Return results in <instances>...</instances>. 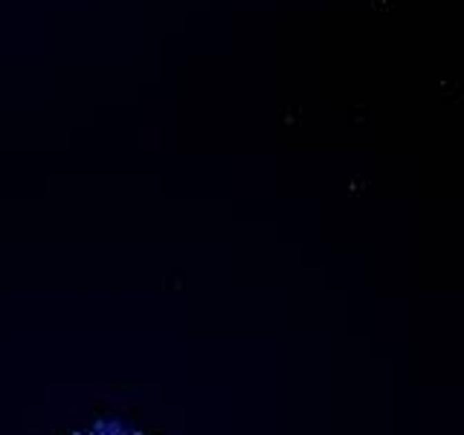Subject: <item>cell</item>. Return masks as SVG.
Masks as SVG:
<instances>
[{
    "label": "cell",
    "mask_w": 464,
    "mask_h": 435,
    "mask_svg": "<svg viewBox=\"0 0 464 435\" xmlns=\"http://www.w3.org/2000/svg\"><path fill=\"white\" fill-rule=\"evenodd\" d=\"M73 435H90V429H88V432H73Z\"/></svg>",
    "instance_id": "obj_2"
},
{
    "label": "cell",
    "mask_w": 464,
    "mask_h": 435,
    "mask_svg": "<svg viewBox=\"0 0 464 435\" xmlns=\"http://www.w3.org/2000/svg\"><path fill=\"white\" fill-rule=\"evenodd\" d=\"M125 435H145V432H139V429H128V432H125Z\"/></svg>",
    "instance_id": "obj_1"
}]
</instances>
